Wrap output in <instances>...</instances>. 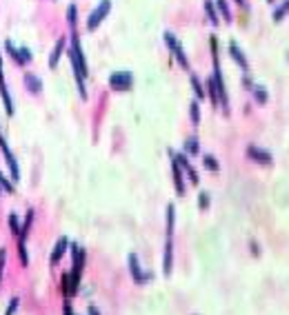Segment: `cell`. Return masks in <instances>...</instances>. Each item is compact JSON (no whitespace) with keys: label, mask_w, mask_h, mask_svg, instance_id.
<instances>
[{"label":"cell","mask_w":289,"mask_h":315,"mask_svg":"<svg viewBox=\"0 0 289 315\" xmlns=\"http://www.w3.org/2000/svg\"><path fill=\"white\" fill-rule=\"evenodd\" d=\"M67 56L71 60V71H74V78H76V84H78V93H80L82 100H87V87H85V78L89 76V69H87V60H85V54H82V44H80V38H78L76 29H71V44L67 49Z\"/></svg>","instance_id":"obj_1"},{"label":"cell","mask_w":289,"mask_h":315,"mask_svg":"<svg viewBox=\"0 0 289 315\" xmlns=\"http://www.w3.org/2000/svg\"><path fill=\"white\" fill-rule=\"evenodd\" d=\"M71 253H74V269L69 273V295H74L78 291V284H80V275H82V269H85L87 253L78 244H71Z\"/></svg>","instance_id":"obj_2"},{"label":"cell","mask_w":289,"mask_h":315,"mask_svg":"<svg viewBox=\"0 0 289 315\" xmlns=\"http://www.w3.org/2000/svg\"><path fill=\"white\" fill-rule=\"evenodd\" d=\"M165 44L169 47V51L174 54V58H176V63L180 65V69L191 71V65H189V58H187L185 49H182V44L178 42V38H176L171 31H167V33H165Z\"/></svg>","instance_id":"obj_3"},{"label":"cell","mask_w":289,"mask_h":315,"mask_svg":"<svg viewBox=\"0 0 289 315\" xmlns=\"http://www.w3.org/2000/svg\"><path fill=\"white\" fill-rule=\"evenodd\" d=\"M5 51L9 54V58L14 60L18 67H27L33 60V56H31V51H29V47H16L14 44V40H5Z\"/></svg>","instance_id":"obj_4"},{"label":"cell","mask_w":289,"mask_h":315,"mask_svg":"<svg viewBox=\"0 0 289 315\" xmlns=\"http://www.w3.org/2000/svg\"><path fill=\"white\" fill-rule=\"evenodd\" d=\"M109 11H111V0H100L98 7L87 16V31H96L103 25V20L109 16Z\"/></svg>","instance_id":"obj_5"},{"label":"cell","mask_w":289,"mask_h":315,"mask_svg":"<svg viewBox=\"0 0 289 315\" xmlns=\"http://www.w3.org/2000/svg\"><path fill=\"white\" fill-rule=\"evenodd\" d=\"M131 87H133L131 71H114L109 76V89H114V91H129Z\"/></svg>","instance_id":"obj_6"},{"label":"cell","mask_w":289,"mask_h":315,"mask_svg":"<svg viewBox=\"0 0 289 315\" xmlns=\"http://www.w3.org/2000/svg\"><path fill=\"white\" fill-rule=\"evenodd\" d=\"M0 151H3L5 162H7V167H9L11 182H18L20 180V169H18V165H16V158H14V153H11V149H9L7 140H5V136H3V131H0Z\"/></svg>","instance_id":"obj_7"},{"label":"cell","mask_w":289,"mask_h":315,"mask_svg":"<svg viewBox=\"0 0 289 315\" xmlns=\"http://www.w3.org/2000/svg\"><path fill=\"white\" fill-rule=\"evenodd\" d=\"M127 264H129V273H131V278H133V282L136 284H144V282H149V280L154 278L152 273H142L140 262H138V257L133 255V253L127 255Z\"/></svg>","instance_id":"obj_8"},{"label":"cell","mask_w":289,"mask_h":315,"mask_svg":"<svg viewBox=\"0 0 289 315\" xmlns=\"http://www.w3.org/2000/svg\"><path fill=\"white\" fill-rule=\"evenodd\" d=\"M169 155L171 158H174V160L178 162V165H180V169H182V173H185V176L189 178V182H191V184H198L200 182V176H198V171H196V169H194L191 167V162H189L187 160V153H174V151H171L169 149Z\"/></svg>","instance_id":"obj_9"},{"label":"cell","mask_w":289,"mask_h":315,"mask_svg":"<svg viewBox=\"0 0 289 315\" xmlns=\"http://www.w3.org/2000/svg\"><path fill=\"white\" fill-rule=\"evenodd\" d=\"M245 153H247V158H249V160H254L256 165H263V167H271V165H274V158H271L269 151L256 147V144H249V147L245 149Z\"/></svg>","instance_id":"obj_10"},{"label":"cell","mask_w":289,"mask_h":315,"mask_svg":"<svg viewBox=\"0 0 289 315\" xmlns=\"http://www.w3.org/2000/svg\"><path fill=\"white\" fill-rule=\"evenodd\" d=\"M171 176H174V187H176V193L178 195H185L187 193V184H185V173H182L180 165L171 158Z\"/></svg>","instance_id":"obj_11"},{"label":"cell","mask_w":289,"mask_h":315,"mask_svg":"<svg viewBox=\"0 0 289 315\" xmlns=\"http://www.w3.org/2000/svg\"><path fill=\"white\" fill-rule=\"evenodd\" d=\"M67 51V40H65V36H60L58 40H56L54 44V49H52V54H49V60H47V65H49V69H56L60 63V56H63Z\"/></svg>","instance_id":"obj_12"},{"label":"cell","mask_w":289,"mask_h":315,"mask_svg":"<svg viewBox=\"0 0 289 315\" xmlns=\"http://www.w3.org/2000/svg\"><path fill=\"white\" fill-rule=\"evenodd\" d=\"M171 269H174V238L165 240V255H163V273L171 275Z\"/></svg>","instance_id":"obj_13"},{"label":"cell","mask_w":289,"mask_h":315,"mask_svg":"<svg viewBox=\"0 0 289 315\" xmlns=\"http://www.w3.org/2000/svg\"><path fill=\"white\" fill-rule=\"evenodd\" d=\"M229 56L233 58V63H236L240 69L247 74V69H249V63H247V58H245V54H243V49H240V44H238L236 40H231L229 42Z\"/></svg>","instance_id":"obj_14"},{"label":"cell","mask_w":289,"mask_h":315,"mask_svg":"<svg viewBox=\"0 0 289 315\" xmlns=\"http://www.w3.org/2000/svg\"><path fill=\"white\" fill-rule=\"evenodd\" d=\"M22 82H25V89L29 93H33V95H38L42 91V80L38 76H33V74H29V71H25V76H22Z\"/></svg>","instance_id":"obj_15"},{"label":"cell","mask_w":289,"mask_h":315,"mask_svg":"<svg viewBox=\"0 0 289 315\" xmlns=\"http://www.w3.org/2000/svg\"><path fill=\"white\" fill-rule=\"evenodd\" d=\"M0 98H3V104H5V111H7V116L11 118V116L16 114V109H14V100H11V93H9V89H7V82L0 84Z\"/></svg>","instance_id":"obj_16"},{"label":"cell","mask_w":289,"mask_h":315,"mask_svg":"<svg viewBox=\"0 0 289 315\" xmlns=\"http://www.w3.org/2000/svg\"><path fill=\"white\" fill-rule=\"evenodd\" d=\"M205 93H207V98H209V102H211V104H214V107H220V100H218V87H216L214 76H209L207 89H205Z\"/></svg>","instance_id":"obj_17"},{"label":"cell","mask_w":289,"mask_h":315,"mask_svg":"<svg viewBox=\"0 0 289 315\" xmlns=\"http://www.w3.org/2000/svg\"><path fill=\"white\" fill-rule=\"evenodd\" d=\"M33 216H36V211L29 209L27 211V216H25V222L20 224V233L16 235V238H20V240H27V235H29L31 231V224H33Z\"/></svg>","instance_id":"obj_18"},{"label":"cell","mask_w":289,"mask_h":315,"mask_svg":"<svg viewBox=\"0 0 289 315\" xmlns=\"http://www.w3.org/2000/svg\"><path fill=\"white\" fill-rule=\"evenodd\" d=\"M67 246H69V240H67V238H60L58 242H56V246H54V251H52V264L60 262V257L65 255Z\"/></svg>","instance_id":"obj_19"},{"label":"cell","mask_w":289,"mask_h":315,"mask_svg":"<svg viewBox=\"0 0 289 315\" xmlns=\"http://www.w3.org/2000/svg\"><path fill=\"white\" fill-rule=\"evenodd\" d=\"M205 14H207V20H209L214 27H218V25H220V18H218V9H216L214 0H205Z\"/></svg>","instance_id":"obj_20"},{"label":"cell","mask_w":289,"mask_h":315,"mask_svg":"<svg viewBox=\"0 0 289 315\" xmlns=\"http://www.w3.org/2000/svg\"><path fill=\"white\" fill-rule=\"evenodd\" d=\"M216 9H218V14L222 16V20H225V22H229V25H231V9H229V3H227V0H216Z\"/></svg>","instance_id":"obj_21"},{"label":"cell","mask_w":289,"mask_h":315,"mask_svg":"<svg viewBox=\"0 0 289 315\" xmlns=\"http://www.w3.org/2000/svg\"><path fill=\"white\" fill-rule=\"evenodd\" d=\"M174 222H176V209L174 204H167V238H174Z\"/></svg>","instance_id":"obj_22"},{"label":"cell","mask_w":289,"mask_h":315,"mask_svg":"<svg viewBox=\"0 0 289 315\" xmlns=\"http://www.w3.org/2000/svg\"><path fill=\"white\" fill-rule=\"evenodd\" d=\"M252 93H254V98H256V102L258 104H267V100H269L267 89L260 87V84H252Z\"/></svg>","instance_id":"obj_23"},{"label":"cell","mask_w":289,"mask_h":315,"mask_svg":"<svg viewBox=\"0 0 289 315\" xmlns=\"http://www.w3.org/2000/svg\"><path fill=\"white\" fill-rule=\"evenodd\" d=\"M189 120H191L194 127L200 125V102L198 100H191V104H189Z\"/></svg>","instance_id":"obj_24"},{"label":"cell","mask_w":289,"mask_h":315,"mask_svg":"<svg viewBox=\"0 0 289 315\" xmlns=\"http://www.w3.org/2000/svg\"><path fill=\"white\" fill-rule=\"evenodd\" d=\"M285 16H289V0H282V3L274 9V22H282Z\"/></svg>","instance_id":"obj_25"},{"label":"cell","mask_w":289,"mask_h":315,"mask_svg":"<svg viewBox=\"0 0 289 315\" xmlns=\"http://www.w3.org/2000/svg\"><path fill=\"white\" fill-rule=\"evenodd\" d=\"M185 153H187V155H198V153H200V140H198L196 136L187 138V142H185Z\"/></svg>","instance_id":"obj_26"},{"label":"cell","mask_w":289,"mask_h":315,"mask_svg":"<svg viewBox=\"0 0 289 315\" xmlns=\"http://www.w3.org/2000/svg\"><path fill=\"white\" fill-rule=\"evenodd\" d=\"M189 82H191V89H194V93H196V100L205 98V89H203V84H200V78H198L196 74L189 76Z\"/></svg>","instance_id":"obj_27"},{"label":"cell","mask_w":289,"mask_h":315,"mask_svg":"<svg viewBox=\"0 0 289 315\" xmlns=\"http://www.w3.org/2000/svg\"><path fill=\"white\" fill-rule=\"evenodd\" d=\"M67 22H69V27L71 29H76V22H78V7L74 3L67 7Z\"/></svg>","instance_id":"obj_28"},{"label":"cell","mask_w":289,"mask_h":315,"mask_svg":"<svg viewBox=\"0 0 289 315\" xmlns=\"http://www.w3.org/2000/svg\"><path fill=\"white\" fill-rule=\"evenodd\" d=\"M18 255H20V264L22 267H27V264H29V255H27V240L18 238Z\"/></svg>","instance_id":"obj_29"},{"label":"cell","mask_w":289,"mask_h":315,"mask_svg":"<svg viewBox=\"0 0 289 315\" xmlns=\"http://www.w3.org/2000/svg\"><path fill=\"white\" fill-rule=\"evenodd\" d=\"M203 165L205 167H207L209 169V171H218V169H220V165H218V160H216V158L214 155H203Z\"/></svg>","instance_id":"obj_30"},{"label":"cell","mask_w":289,"mask_h":315,"mask_svg":"<svg viewBox=\"0 0 289 315\" xmlns=\"http://www.w3.org/2000/svg\"><path fill=\"white\" fill-rule=\"evenodd\" d=\"M9 229H11V233L14 235L20 233V222H18V216H16V213H11L9 216Z\"/></svg>","instance_id":"obj_31"},{"label":"cell","mask_w":289,"mask_h":315,"mask_svg":"<svg viewBox=\"0 0 289 315\" xmlns=\"http://www.w3.org/2000/svg\"><path fill=\"white\" fill-rule=\"evenodd\" d=\"M198 206H200V211L209 209V193H207V191H203V193L198 195Z\"/></svg>","instance_id":"obj_32"},{"label":"cell","mask_w":289,"mask_h":315,"mask_svg":"<svg viewBox=\"0 0 289 315\" xmlns=\"http://www.w3.org/2000/svg\"><path fill=\"white\" fill-rule=\"evenodd\" d=\"M11 178H5L3 173H0V189L7 191V193H14V182H9Z\"/></svg>","instance_id":"obj_33"},{"label":"cell","mask_w":289,"mask_h":315,"mask_svg":"<svg viewBox=\"0 0 289 315\" xmlns=\"http://www.w3.org/2000/svg\"><path fill=\"white\" fill-rule=\"evenodd\" d=\"M18 306H20V300H18V297H14V300L9 302V306H7V311H5V315H14L16 311H18Z\"/></svg>","instance_id":"obj_34"},{"label":"cell","mask_w":289,"mask_h":315,"mask_svg":"<svg viewBox=\"0 0 289 315\" xmlns=\"http://www.w3.org/2000/svg\"><path fill=\"white\" fill-rule=\"evenodd\" d=\"M5 255H7V253H5V249H0V280H3V269H5Z\"/></svg>","instance_id":"obj_35"},{"label":"cell","mask_w":289,"mask_h":315,"mask_svg":"<svg viewBox=\"0 0 289 315\" xmlns=\"http://www.w3.org/2000/svg\"><path fill=\"white\" fill-rule=\"evenodd\" d=\"M65 315H74V311H71V306H69V297H67V302H65Z\"/></svg>","instance_id":"obj_36"},{"label":"cell","mask_w":289,"mask_h":315,"mask_svg":"<svg viewBox=\"0 0 289 315\" xmlns=\"http://www.w3.org/2000/svg\"><path fill=\"white\" fill-rule=\"evenodd\" d=\"M5 82V74H3V56H0V84Z\"/></svg>","instance_id":"obj_37"},{"label":"cell","mask_w":289,"mask_h":315,"mask_svg":"<svg viewBox=\"0 0 289 315\" xmlns=\"http://www.w3.org/2000/svg\"><path fill=\"white\" fill-rule=\"evenodd\" d=\"M233 3L238 5V7H243V9H247V0H233Z\"/></svg>","instance_id":"obj_38"},{"label":"cell","mask_w":289,"mask_h":315,"mask_svg":"<svg viewBox=\"0 0 289 315\" xmlns=\"http://www.w3.org/2000/svg\"><path fill=\"white\" fill-rule=\"evenodd\" d=\"M89 315H100V313H98L96 306H89Z\"/></svg>","instance_id":"obj_39"},{"label":"cell","mask_w":289,"mask_h":315,"mask_svg":"<svg viewBox=\"0 0 289 315\" xmlns=\"http://www.w3.org/2000/svg\"><path fill=\"white\" fill-rule=\"evenodd\" d=\"M267 3H274V0H267Z\"/></svg>","instance_id":"obj_40"},{"label":"cell","mask_w":289,"mask_h":315,"mask_svg":"<svg viewBox=\"0 0 289 315\" xmlns=\"http://www.w3.org/2000/svg\"><path fill=\"white\" fill-rule=\"evenodd\" d=\"M0 195H3V189H0Z\"/></svg>","instance_id":"obj_41"}]
</instances>
